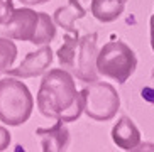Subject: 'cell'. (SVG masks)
<instances>
[{"mask_svg": "<svg viewBox=\"0 0 154 152\" xmlns=\"http://www.w3.org/2000/svg\"><path fill=\"white\" fill-rule=\"evenodd\" d=\"M36 102L41 115L64 123L76 122L83 113L82 93L76 90L73 76L64 68H54L44 73Z\"/></svg>", "mask_w": 154, "mask_h": 152, "instance_id": "cell-1", "label": "cell"}, {"mask_svg": "<svg viewBox=\"0 0 154 152\" xmlns=\"http://www.w3.org/2000/svg\"><path fill=\"white\" fill-rule=\"evenodd\" d=\"M34 98L19 78L7 76L0 80V120L5 125L19 127L29 120Z\"/></svg>", "mask_w": 154, "mask_h": 152, "instance_id": "cell-2", "label": "cell"}, {"mask_svg": "<svg viewBox=\"0 0 154 152\" xmlns=\"http://www.w3.org/2000/svg\"><path fill=\"white\" fill-rule=\"evenodd\" d=\"M137 68L136 53L122 41H110L97 53V73L124 85Z\"/></svg>", "mask_w": 154, "mask_h": 152, "instance_id": "cell-3", "label": "cell"}, {"mask_svg": "<svg viewBox=\"0 0 154 152\" xmlns=\"http://www.w3.org/2000/svg\"><path fill=\"white\" fill-rule=\"evenodd\" d=\"M83 98V112L97 122H109L120 108V96L110 83L93 81L80 91Z\"/></svg>", "mask_w": 154, "mask_h": 152, "instance_id": "cell-4", "label": "cell"}, {"mask_svg": "<svg viewBox=\"0 0 154 152\" xmlns=\"http://www.w3.org/2000/svg\"><path fill=\"white\" fill-rule=\"evenodd\" d=\"M97 37L98 34L91 32L86 36L80 37L78 41V51H76V61H75V76L83 83H93L98 81L97 73Z\"/></svg>", "mask_w": 154, "mask_h": 152, "instance_id": "cell-5", "label": "cell"}, {"mask_svg": "<svg viewBox=\"0 0 154 152\" xmlns=\"http://www.w3.org/2000/svg\"><path fill=\"white\" fill-rule=\"evenodd\" d=\"M37 24H39V12L29 9V7H20L14 9L12 17L4 24L2 36L9 39L17 41H29L31 42L36 36Z\"/></svg>", "mask_w": 154, "mask_h": 152, "instance_id": "cell-6", "label": "cell"}, {"mask_svg": "<svg viewBox=\"0 0 154 152\" xmlns=\"http://www.w3.org/2000/svg\"><path fill=\"white\" fill-rule=\"evenodd\" d=\"M51 63H53V49L49 47V44H44L41 49L34 51V53H29L17 68L7 69L5 74L19 78V80L34 78V76L44 74L49 69Z\"/></svg>", "mask_w": 154, "mask_h": 152, "instance_id": "cell-7", "label": "cell"}, {"mask_svg": "<svg viewBox=\"0 0 154 152\" xmlns=\"http://www.w3.org/2000/svg\"><path fill=\"white\" fill-rule=\"evenodd\" d=\"M36 135L41 139L42 152H63L68 149L69 130L61 120H56V123L49 129H37Z\"/></svg>", "mask_w": 154, "mask_h": 152, "instance_id": "cell-8", "label": "cell"}, {"mask_svg": "<svg viewBox=\"0 0 154 152\" xmlns=\"http://www.w3.org/2000/svg\"><path fill=\"white\" fill-rule=\"evenodd\" d=\"M112 140L124 150H136L140 145V132L129 117H120L112 129Z\"/></svg>", "mask_w": 154, "mask_h": 152, "instance_id": "cell-9", "label": "cell"}, {"mask_svg": "<svg viewBox=\"0 0 154 152\" xmlns=\"http://www.w3.org/2000/svg\"><path fill=\"white\" fill-rule=\"evenodd\" d=\"M125 2L127 0H91L88 9L97 20L109 24L122 15Z\"/></svg>", "mask_w": 154, "mask_h": 152, "instance_id": "cell-10", "label": "cell"}, {"mask_svg": "<svg viewBox=\"0 0 154 152\" xmlns=\"http://www.w3.org/2000/svg\"><path fill=\"white\" fill-rule=\"evenodd\" d=\"M86 15V10L80 9L78 5L68 2V5L64 7H58L54 10V15H53V20H54L56 26H59L61 29H64L66 32H71V34H78V29L75 27V22L78 19H83Z\"/></svg>", "mask_w": 154, "mask_h": 152, "instance_id": "cell-11", "label": "cell"}, {"mask_svg": "<svg viewBox=\"0 0 154 152\" xmlns=\"http://www.w3.org/2000/svg\"><path fill=\"white\" fill-rule=\"evenodd\" d=\"M78 41H80V34H71L66 32L63 37V44L58 49V61L64 69H73L75 68V61H76V51H78Z\"/></svg>", "mask_w": 154, "mask_h": 152, "instance_id": "cell-12", "label": "cell"}, {"mask_svg": "<svg viewBox=\"0 0 154 152\" xmlns=\"http://www.w3.org/2000/svg\"><path fill=\"white\" fill-rule=\"evenodd\" d=\"M56 37V24L54 20L44 12H39V24H37V31L34 39L31 41L34 46H44L49 44L51 41Z\"/></svg>", "mask_w": 154, "mask_h": 152, "instance_id": "cell-13", "label": "cell"}, {"mask_svg": "<svg viewBox=\"0 0 154 152\" xmlns=\"http://www.w3.org/2000/svg\"><path fill=\"white\" fill-rule=\"evenodd\" d=\"M15 58H17V46L14 39L0 37V74H5L7 69L12 68Z\"/></svg>", "mask_w": 154, "mask_h": 152, "instance_id": "cell-14", "label": "cell"}, {"mask_svg": "<svg viewBox=\"0 0 154 152\" xmlns=\"http://www.w3.org/2000/svg\"><path fill=\"white\" fill-rule=\"evenodd\" d=\"M14 12V0H0V26H4Z\"/></svg>", "mask_w": 154, "mask_h": 152, "instance_id": "cell-15", "label": "cell"}, {"mask_svg": "<svg viewBox=\"0 0 154 152\" xmlns=\"http://www.w3.org/2000/svg\"><path fill=\"white\" fill-rule=\"evenodd\" d=\"M10 132L5 127H2L0 125V152L2 150H5V149H9V145H10Z\"/></svg>", "mask_w": 154, "mask_h": 152, "instance_id": "cell-16", "label": "cell"}, {"mask_svg": "<svg viewBox=\"0 0 154 152\" xmlns=\"http://www.w3.org/2000/svg\"><path fill=\"white\" fill-rule=\"evenodd\" d=\"M71 4H75V5H78L80 9H83V10H86L88 12V7H90V2L91 0H69Z\"/></svg>", "mask_w": 154, "mask_h": 152, "instance_id": "cell-17", "label": "cell"}, {"mask_svg": "<svg viewBox=\"0 0 154 152\" xmlns=\"http://www.w3.org/2000/svg\"><path fill=\"white\" fill-rule=\"evenodd\" d=\"M149 34H151V47H152V53H154V15L149 19Z\"/></svg>", "mask_w": 154, "mask_h": 152, "instance_id": "cell-18", "label": "cell"}, {"mask_svg": "<svg viewBox=\"0 0 154 152\" xmlns=\"http://www.w3.org/2000/svg\"><path fill=\"white\" fill-rule=\"evenodd\" d=\"M20 2L26 5H42V4H48L49 0H20Z\"/></svg>", "mask_w": 154, "mask_h": 152, "instance_id": "cell-19", "label": "cell"}]
</instances>
